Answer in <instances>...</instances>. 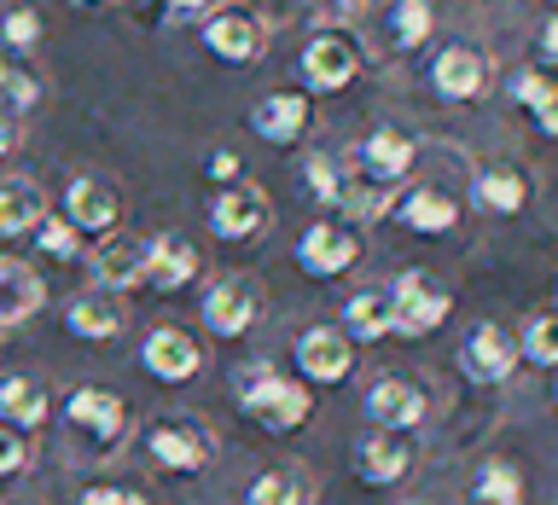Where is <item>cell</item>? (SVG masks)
<instances>
[{
    "label": "cell",
    "instance_id": "obj_14",
    "mask_svg": "<svg viewBox=\"0 0 558 505\" xmlns=\"http://www.w3.org/2000/svg\"><path fill=\"white\" fill-rule=\"evenodd\" d=\"M64 221L76 233H111L122 221V192L105 181V174H76L64 186Z\"/></svg>",
    "mask_w": 558,
    "mask_h": 505
},
{
    "label": "cell",
    "instance_id": "obj_18",
    "mask_svg": "<svg viewBox=\"0 0 558 505\" xmlns=\"http://www.w3.org/2000/svg\"><path fill=\"white\" fill-rule=\"evenodd\" d=\"M390 215L401 221V226H413V233H453V226H460V198H453L448 186H430V181H418L413 192H401V198L390 204Z\"/></svg>",
    "mask_w": 558,
    "mask_h": 505
},
{
    "label": "cell",
    "instance_id": "obj_26",
    "mask_svg": "<svg viewBox=\"0 0 558 505\" xmlns=\"http://www.w3.org/2000/svg\"><path fill=\"white\" fill-rule=\"evenodd\" d=\"M41 215H47V192L35 186L29 174L0 181V238H24Z\"/></svg>",
    "mask_w": 558,
    "mask_h": 505
},
{
    "label": "cell",
    "instance_id": "obj_25",
    "mask_svg": "<svg viewBox=\"0 0 558 505\" xmlns=\"http://www.w3.org/2000/svg\"><path fill=\"white\" fill-rule=\"evenodd\" d=\"M47 412H52V390H47L41 372H12V378H0V418H7V424L35 430V424H47Z\"/></svg>",
    "mask_w": 558,
    "mask_h": 505
},
{
    "label": "cell",
    "instance_id": "obj_30",
    "mask_svg": "<svg viewBox=\"0 0 558 505\" xmlns=\"http://www.w3.org/2000/svg\"><path fill=\"white\" fill-rule=\"evenodd\" d=\"M308 470L303 465H274L262 470V477L251 482V494H244V505H308Z\"/></svg>",
    "mask_w": 558,
    "mask_h": 505
},
{
    "label": "cell",
    "instance_id": "obj_43",
    "mask_svg": "<svg viewBox=\"0 0 558 505\" xmlns=\"http://www.w3.org/2000/svg\"><path fill=\"white\" fill-rule=\"evenodd\" d=\"M216 7H221V0H163V24H174V17H204Z\"/></svg>",
    "mask_w": 558,
    "mask_h": 505
},
{
    "label": "cell",
    "instance_id": "obj_9",
    "mask_svg": "<svg viewBox=\"0 0 558 505\" xmlns=\"http://www.w3.org/2000/svg\"><path fill=\"white\" fill-rule=\"evenodd\" d=\"M204 47L227 64H256L268 52V24L244 7H216L204 12Z\"/></svg>",
    "mask_w": 558,
    "mask_h": 505
},
{
    "label": "cell",
    "instance_id": "obj_3",
    "mask_svg": "<svg viewBox=\"0 0 558 505\" xmlns=\"http://www.w3.org/2000/svg\"><path fill=\"white\" fill-rule=\"evenodd\" d=\"M64 430L76 435V442L87 447V453H117L122 442H129V401H122L117 390H76L64 401Z\"/></svg>",
    "mask_w": 558,
    "mask_h": 505
},
{
    "label": "cell",
    "instance_id": "obj_10",
    "mask_svg": "<svg viewBox=\"0 0 558 505\" xmlns=\"http://www.w3.org/2000/svg\"><path fill=\"white\" fill-rule=\"evenodd\" d=\"M355 76H361V47L349 41V35L320 29L303 47V82H308V94H343Z\"/></svg>",
    "mask_w": 558,
    "mask_h": 505
},
{
    "label": "cell",
    "instance_id": "obj_19",
    "mask_svg": "<svg viewBox=\"0 0 558 505\" xmlns=\"http://www.w3.org/2000/svg\"><path fill=\"white\" fill-rule=\"evenodd\" d=\"M94 285L99 291H134L146 285V238H129V233H99V250H94Z\"/></svg>",
    "mask_w": 558,
    "mask_h": 505
},
{
    "label": "cell",
    "instance_id": "obj_31",
    "mask_svg": "<svg viewBox=\"0 0 558 505\" xmlns=\"http://www.w3.org/2000/svg\"><path fill=\"white\" fill-rule=\"evenodd\" d=\"M465 505H523V477H518V465L483 459V465H477V477H471Z\"/></svg>",
    "mask_w": 558,
    "mask_h": 505
},
{
    "label": "cell",
    "instance_id": "obj_17",
    "mask_svg": "<svg viewBox=\"0 0 558 505\" xmlns=\"http://www.w3.org/2000/svg\"><path fill=\"white\" fill-rule=\"evenodd\" d=\"M204 273V256L186 233H157L146 238V285L157 291H186Z\"/></svg>",
    "mask_w": 558,
    "mask_h": 505
},
{
    "label": "cell",
    "instance_id": "obj_39",
    "mask_svg": "<svg viewBox=\"0 0 558 505\" xmlns=\"http://www.w3.org/2000/svg\"><path fill=\"white\" fill-rule=\"evenodd\" d=\"M24 465H29V435L0 418V477H17Z\"/></svg>",
    "mask_w": 558,
    "mask_h": 505
},
{
    "label": "cell",
    "instance_id": "obj_11",
    "mask_svg": "<svg viewBox=\"0 0 558 505\" xmlns=\"http://www.w3.org/2000/svg\"><path fill=\"white\" fill-rule=\"evenodd\" d=\"M140 366L157 378V383H186L204 372V348L186 325H151L146 343H140Z\"/></svg>",
    "mask_w": 558,
    "mask_h": 505
},
{
    "label": "cell",
    "instance_id": "obj_33",
    "mask_svg": "<svg viewBox=\"0 0 558 505\" xmlns=\"http://www.w3.org/2000/svg\"><path fill=\"white\" fill-rule=\"evenodd\" d=\"M303 186H308V198L314 204H338V186H343V163L331 151H308L303 157Z\"/></svg>",
    "mask_w": 558,
    "mask_h": 505
},
{
    "label": "cell",
    "instance_id": "obj_12",
    "mask_svg": "<svg viewBox=\"0 0 558 505\" xmlns=\"http://www.w3.org/2000/svg\"><path fill=\"white\" fill-rule=\"evenodd\" d=\"M291 360H296V372H303V383H343L355 372V343H349L338 325H308L303 337H296Z\"/></svg>",
    "mask_w": 558,
    "mask_h": 505
},
{
    "label": "cell",
    "instance_id": "obj_1",
    "mask_svg": "<svg viewBox=\"0 0 558 505\" xmlns=\"http://www.w3.org/2000/svg\"><path fill=\"white\" fill-rule=\"evenodd\" d=\"M233 395H239V412L262 424L268 435H291L308 424L314 401H308V383L303 378H279V366L268 360H251L244 372L233 378Z\"/></svg>",
    "mask_w": 558,
    "mask_h": 505
},
{
    "label": "cell",
    "instance_id": "obj_46",
    "mask_svg": "<svg viewBox=\"0 0 558 505\" xmlns=\"http://www.w3.org/2000/svg\"><path fill=\"white\" fill-rule=\"evenodd\" d=\"M70 7H76V12H87V7H105V0H70Z\"/></svg>",
    "mask_w": 558,
    "mask_h": 505
},
{
    "label": "cell",
    "instance_id": "obj_8",
    "mask_svg": "<svg viewBox=\"0 0 558 505\" xmlns=\"http://www.w3.org/2000/svg\"><path fill=\"white\" fill-rule=\"evenodd\" d=\"M268 192L251 186V181H233V186H216V198H209V233L227 238V244H244V238H256L262 226H268Z\"/></svg>",
    "mask_w": 558,
    "mask_h": 505
},
{
    "label": "cell",
    "instance_id": "obj_15",
    "mask_svg": "<svg viewBox=\"0 0 558 505\" xmlns=\"http://www.w3.org/2000/svg\"><path fill=\"white\" fill-rule=\"evenodd\" d=\"M512 366H518V343H512V331H500L495 320H483L460 343V372L471 383H506V378H512Z\"/></svg>",
    "mask_w": 558,
    "mask_h": 505
},
{
    "label": "cell",
    "instance_id": "obj_21",
    "mask_svg": "<svg viewBox=\"0 0 558 505\" xmlns=\"http://www.w3.org/2000/svg\"><path fill=\"white\" fill-rule=\"evenodd\" d=\"M47 303V285L29 261L0 256V331H17L24 320H35V308Z\"/></svg>",
    "mask_w": 558,
    "mask_h": 505
},
{
    "label": "cell",
    "instance_id": "obj_16",
    "mask_svg": "<svg viewBox=\"0 0 558 505\" xmlns=\"http://www.w3.org/2000/svg\"><path fill=\"white\" fill-rule=\"evenodd\" d=\"M308 122H314V104H308V94H296V87H286V94L256 99V111H251V134L262 139V146H296V139L308 134Z\"/></svg>",
    "mask_w": 558,
    "mask_h": 505
},
{
    "label": "cell",
    "instance_id": "obj_2",
    "mask_svg": "<svg viewBox=\"0 0 558 505\" xmlns=\"http://www.w3.org/2000/svg\"><path fill=\"white\" fill-rule=\"evenodd\" d=\"M140 447H146V459H151L157 470H181V477L216 465V430H209L198 412H181V407L146 418Z\"/></svg>",
    "mask_w": 558,
    "mask_h": 505
},
{
    "label": "cell",
    "instance_id": "obj_45",
    "mask_svg": "<svg viewBox=\"0 0 558 505\" xmlns=\"http://www.w3.org/2000/svg\"><path fill=\"white\" fill-rule=\"evenodd\" d=\"M129 12H140L146 24H163V0H129Z\"/></svg>",
    "mask_w": 558,
    "mask_h": 505
},
{
    "label": "cell",
    "instance_id": "obj_13",
    "mask_svg": "<svg viewBox=\"0 0 558 505\" xmlns=\"http://www.w3.org/2000/svg\"><path fill=\"white\" fill-rule=\"evenodd\" d=\"M361 407H366V418H373V430H390V435L425 424V390H418L413 378H396V372L366 383Z\"/></svg>",
    "mask_w": 558,
    "mask_h": 505
},
{
    "label": "cell",
    "instance_id": "obj_41",
    "mask_svg": "<svg viewBox=\"0 0 558 505\" xmlns=\"http://www.w3.org/2000/svg\"><path fill=\"white\" fill-rule=\"evenodd\" d=\"M558 59V24H553V17H541V24H535V70H547Z\"/></svg>",
    "mask_w": 558,
    "mask_h": 505
},
{
    "label": "cell",
    "instance_id": "obj_28",
    "mask_svg": "<svg viewBox=\"0 0 558 505\" xmlns=\"http://www.w3.org/2000/svg\"><path fill=\"white\" fill-rule=\"evenodd\" d=\"M390 204H396V186H384L361 169H343V186H338V204L331 209L349 221H378V215H390Z\"/></svg>",
    "mask_w": 558,
    "mask_h": 505
},
{
    "label": "cell",
    "instance_id": "obj_42",
    "mask_svg": "<svg viewBox=\"0 0 558 505\" xmlns=\"http://www.w3.org/2000/svg\"><path fill=\"white\" fill-rule=\"evenodd\" d=\"M76 505H146V494H134V488H87Z\"/></svg>",
    "mask_w": 558,
    "mask_h": 505
},
{
    "label": "cell",
    "instance_id": "obj_37",
    "mask_svg": "<svg viewBox=\"0 0 558 505\" xmlns=\"http://www.w3.org/2000/svg\"><path fill=\"white\" fill-rule=\"evenodd\" d=\"M35 99H41V82H35L29 70H17V64L0 59V104H7V111H29Z\"/></svg>",
    "mask_w": 558,
    "mask_h": 505
},
{
    "label": "cell",
    "instance_id": "obj_7",
    "mask_svg": "<svg viewBox=\"0 0 558 505\" xmlns=\"http://www.w3.org/2000/svg\"><path fill=\"white\" fill-rule=\"evenodd\" d=\"M361 261V238L349 221H314L303 226V238H296V268L308 279H338Z\"/></svg>",
    "mask_w": 558,
    "mask_h": 505
},
{
    "label": "cell",
    "instance_id": "obj_5",
    "mask_svg": "<svg viewBox=\"0 0 558 505\" xmlns=\"http://www.w3.org/2000/svg\"><path fill=\"white\" fill-rule=\"evenodd\" d=\"M262 285L251 273H227V279H216V285L204 291V331H216V337H251L256 331V320H262Z\"/></svg>",
    "mask_w": 558,
    "mask_h": 505
},
{
    "label": "cell",
    "instance_id": "obj_36",
    "mask_svg": "<svg viewBox=\"0 0 558 505\" xmlns=\"http://www.w3.org/2000/svg\"><path fill=\"white\" fill-rule=\"evenodd\" d=\"M35 41H41V12L29 7V0H17V7L0 12V47L12 52H29Z\"/></svg>",
    "mask_w": 558,
    "mask_h": 505
},
{
    "label": "cell",
    "instance_id": "obj_22",
    "mask_svg": "<svg viewBox=\"0 0 558 505\" xmlns=\"http://www.w3.org/2000/svg\"><path fill=\"white\" fill-rule=\"evenodd\" d=\"M64 331L82 343H111L122 331V308H117V291H76L64 303Z\"/></svg>",
    "mask_w": 558,
    "mask_h": 505
},
{
    "label": "cell",
    "instance_id": "obj_44",
    "mask_svg": "<svg viewBox=\"0 0 558 505\" xmlns=\"http://www.w3.org/2000/svg\"><path fill=\"white\" fill-rule=\"evenodd\" d=\"M17 134H24V128H17V111H7V104H0V157L17 151Z\"/></svg>",
    "mask_w": 558,
    "mask_h": 505
},
{
    "label": "cell",
    "instance_id": "obj_35",
    "mask_svg": "<svg viewBox=\"0 0 558 505\" xmlns=\"http://www.w3.org/2000/svg\"><path fill=\"white\" fill-rule=\"evenodd\" d=\"M518 355L535 360V366H558V320H553V313H530V320H523Z\"/></svg>",
    "mask_w": 558,
    "mask_h": 505
},
{
    "label": "cell",
    "instance_id": "obj_20",
    "mask_svg": "<svg viewBox=\"0 0 558 505\" xmlns=\"http://www.w3.org/2000/svg\"><path fill=\"white\" fill-rule=\"evenodd\" d=\"M355 163H361V174H373V181L401 186V181L413 174V163H418V146H413L401 128H373V134L361 139Z\"/></svg>",
    "mask_w": 558,
    "mask_h": 505
},
{
    "label": "cell",
    "instance_id": "obj_24",
    "mask_svg": "<svg viewBox=\"0 0 558 505\" xmlns=\"http://www.w3.org/2000/svg\"><path fill=\"white\" fill-rule=\"evenodd\" d=\"M408 470H413V447L396 442L390 430H378V435H366V442H355V477H361V482L396 488Z\"/></svg>",
    "mask_w": 558,
    "mask_h": 505
},
{
    "label": "cell",
    "instance_id": "obj_34",
    "mask_svg": "<svg viewBox=\"0 0 558 505\" xmlns=\"http://www.w3.org/2000/svg\"><path fill=\"white\" fill-rule=\"evenodd\" d=\"M29 233H35V250L52 256V261H76V256H82V233H76L64 215H41Z\"/></svg>",
    "mask_w": 558,
    "mask_h": 505
},
{
    "label": "cell",
    "instance_id": "obj_47",
    "mask_svg": "<svg viewBox=\"0 0 558 505\" xmlns=\"http://www.w3.org/2000/svg\"><path fill=\"white\" fill-rule=\"evenodd\" d=\"M279 7H286V0H279Z\"/></svg>",
    "mask_w": 558,
    "mask_h": 505
},
{
    "label": "cell",
    "instance_id": "obj_27",
    "mask_svg": "<svg viewBox=\"0 0 558 505\" xmlns=\"http://www.w3.org/2000/svg\"><path fill=\"white\" fill-rule=\"evenodd\" d=\"M343 337L349 343H378V337H390V291L384 285H366V291H355L343 303Z\"/></svg>",
    "mask_w": 558,
    "mask_h": 505
},
{
    "label": "cell",
    "instance_id": "obj_4",
    "mask_svg": "<svg viewBox=\"0 0 558 505\" xmlns=\"http://www.w3.org/2000/svg\"><path fill=\"white\" fill-rule=\"evenodd\" d=\"M384 291H390V331H401V337H430V331L448 320V308H453L448 285L436 273H425V268L396 273Z\"/></svg>",
    "mask_w": 558,
    "mask_h": 505
},
{
    "label": "cell",
    "instance_id": "obj_29",
    "mask_svg": "<svg viewBox=\"0 0 558 505\" xmlns=\"http://www.w3.org/2000/svg\"><path fill=\"white\" fill-rule=\"evenodd\" d=\"M506 94H512V104H523V111L535 116L541 134H558V87L547 70H518V76H506Z\"/></svg>",
    "mask_w": 558,
    "mask_h": 505
},
{
    "label": "cell",
    "instance_id": "obj_38",
    "mask_svg": "<svg viewBox=\"0 0 558 505\" xmlns=\"http://www.w3.org/2000/svg\"><path fill=\"white\" fill-rule=\"evenodd\" d=\"M308 7V17L320 29H343V24H355V17L366 12V0H303Z\"/></svg>",
    "mask_w": 558,
    "mask_h": 505
},
{
    "label": "cell",
    "instance_id": "obj_40",
    "mask_svg": "<svg viewBox=\"0 0 558 505\" xmlns=\"http://www.w3.org/2000/svg\"><path fill=\"white\" fill-rule=\"evenodd\" d=\"M209 181L216 186H233V181H244V163H239V151H209Z\"/></svg>",
    "mask_w": 558,
    "mask_h": 505
},
{
    "label": "cell",
    "instance_id": "obj_32",
    "mask_svg": "<svg viewBox=\"0 0 558 505\" xmlns=\"http://www.w3.org/2000/svg\"><path fill=\"white\" fill-rule=\"evenodd\" d=\"M430 24H436L430 0H396V12H390V47H425L430 41Z\"/></svg>",
    "mask_w": 558,
    "mask_h": 505
},
{
    "label": "cell",
    "instance_id": "obj_23",
    "mask_svg": "<svg viewBox=\"0 0 558 505\" xmlns=\"http://www.w3.org/2000/svg\"><path fill=\"white\" fill-rule=\"evenodd\" d=\"M471 204L483 209V215H523V204H530V174L523 169H477L471 174Z\"/></svg>",
    "mask_w": 558,
    "mask_h": 505
},
{
    "label": "cell",
    "instance_id": "obj_6",
    "mask_svg": "<svg viewBox=\"0 0 558 505\" xmlns=\"http://www.w3.org/2000/svg\"><path fill=\"white\" fill-rule=\"evenodd\" d=\"M488 82H495V70H488V52L471 47V41H448V47L430 59V87H436V99H448V104L483 99Z\"/></svg>",
    "mask_w": 558,
    "mask_h": 505
}]
</instances>
